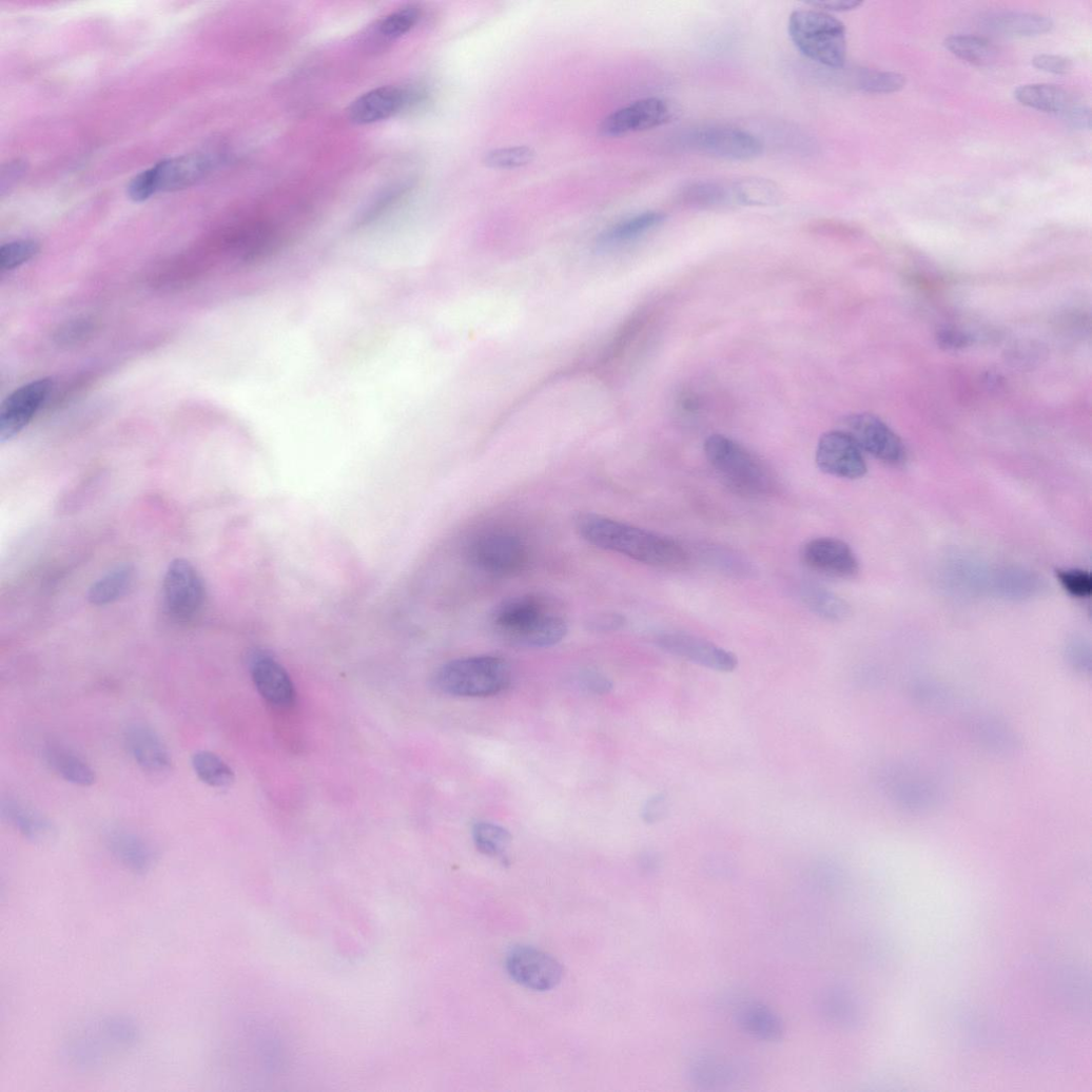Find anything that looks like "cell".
Here are the masks:
<instances>
[{
    "mask_svg": "<svg viewBox=\"0 0 1092 1092\" xmlns=\"http://www.w3.org/2000/svg\"><path fill=\"white\" fill-rule=\"evenodd\" d=\"M576 523L580 535L596 548L660 569L681 570L689 564L684 546L669 537L596 513L580 514Z\"/></svg>",
    "mask_w": 1092,
    "mask_h": 1092,
    "instance_id": "6da1fadb",
    "label": "cell"
},
{
    "mask_svg": "<svg viewBox=\"0 0 1092 1092\" xmlns=\"http://www.w3.org/2000/svg\"><path fill=\"white\" fill-rule=\"evenodd\" d=\"M491 624L504 642L524 648H549L560 644L568 632L566 617L552 598L528 593L499 604Z\"/></svg>",
    "mask_w": 1092,
    "mask_h": 1092,
    "instance_id": "7a4b0ae2",
    "label": "cell"
},
{
    "mask_svg": "<svg viewBox=\"0 0 1092 1092\" xmlns=\"http://www.w3.org/2000/svg\"><path fill=\"white\" fill-rule=\"evenodd\" d=\"M139 1040L136 1023L124 1016H108L79 1027L63 1047L69 1065L96 1071L134 1049Z\"/></svg>",
    "mask_w": 1092,
    "mask_h": 1092,
    "instance_id": "3957f363",
    "label": "cell"
},
{
    "mask_svg": "<svg viewBox=\"0 0 1092 1092\" xmlns=\"http://www.w3.org/2000/svg\"><path fill=\"white\" fill-rule=\"evenodd\" d=\"M708 464L722 483L747 498L774 493L776 480L769 468L746 447L722 434H711L704 443Z\"/></svg>",
    "mask_w": 1092,
    "mask_h": 1092,
    "instance_id": "277c9868",
    "label": "cell"
},
{
    "mask_svg": "<svg viewBox=\"0 0 1092 1092\" xmlns=\"http://www.w3.org/2000/svg\"><path fill=\"white\" fill-rule=\"evenodd\" d=\"M788 34L808 59L828 67H843L847 55L843 22L821 11H797L788 20Z\"/></svg>",
    "mask_w": 1092,
    "mask_h": 1092,
    "instance_id": "5b68a950",
    "label": "cell"
},
{
    "mask_svg": "<svg viewBox=\"0 0 1092 1092\" xmlns=\"http://www.w3.org/2000/svg\"><path fill=\"white\" fill-rule=\"evenodd\" d=\"M508 663L498 657L482 656L451 661L434 676L435 687L450 696L482 698L501 694L511 683Z\"/></svg>",
    "mask_w": 1092,
    "mask_h": 1092,
    "instance_id": "8992f818",
    "label": "cell"
},
{
    "mask_svg": "<svg viewBox=\"0 0 1092 1092\" xmlns=\"http://www.w3.org/2000/svg\"><path fill=\"white\" fill-rule=\"evenodd\" d=\"M216 163L215 157L200 153L163 159L130 181L128 196L143 202L159 193L189 189L207 177Z\"/></svg>",
    "mask_w": 1092,
    "mask_h": 1092,
    "instance_id": "52a82bcc",
    "label": "cell"
},
{
    "mask_svg": "<svg viewBox=\"0 0 1092 1092\" xmlns=\"http://www.w3.org/2000/svg\"><path fill=\"white\" fill-rule=\"evenodd\" d=\"M883 783L892 802L909 813L931 812L947 798L941 781L921 763L893 765L884 773Z\"/></svg>",
    "mask_w": 1092,
    "mask_h": 1092,
    "instance_id": "ba28073f",
    "label": "cell"
},
{
    "mask_svg": "<svg viewBox=\"0 0 1092 1092\" xmlns=\"http://www.w3.org/2000/svg\"><path fill=\"white\" fill-rule=\"evenodd\" d=\"M469 558L477 570L498 578L516 576L528 564L526 544L507 531H490L475 538Z\"/></svg>",
    "mask_w": 1092,
    "mask_h": 1092,
    "instance_id": "9c48e42d",
    "label": "cell"
},
{
    "mask_svg": "<svg viewBox=\"0 0 1092 1092\" xmlns=\"http://www.w3.org/2000/svg\"><path fill=\"white\" fill-rule=\"evenodd\" d=\"M427 98L426 90L417 86L384 85L354 100L348 116L357 125L375 124L422 104Z\"/></svg>",
    "mask_w": 1092,
    "mask_h": 1092,
    "instance_id": "30bf717a",
    "label": "cell"
},
{
    "mask_svg": "<svg viewBox=\"0 0 1092 1092\" xmlns=\"http://www.w3.org/2000/svg\"><path fill=\"white\" fill-rule=\"evenodd\" d=\"M846 431L861 450L872 454L876 460L898 467L906 460L905 447L901 438L878 416L859 413L845 420Z\"/></svg>",
    "mask_w": 1092,
    "mask_h": 1092,
    "instance_id": "8fae6325",
    "label": "cell"
},
{
    "mask_svg": "<svg viewBox=\"0 0 1092 1092\" xmlns=\"http://www.w3.org/2000/svg\"><path fill=\"white\" fill-rule=\"evenodd\" d=\"M816 465L822 472L844 480H859L867 473L861 448L844 430L824 433L819 438Z\"/></svg>",
    "mask_w": 1092,
    "mask_h": 1092,
    "instance_id": "7c38bea8",
    "label": "cell"
},
{
    "mask_svg": "<svg viewBox=\"0 0 1092 1092\" xmlns=\"http://www.w3.org/2000/svg\"><path fill=\"white\" fill-rule=\"evenodd\" d=\"M687 142L699 152L727 160H752L763 152V144L757 137L735 128L699 129L687 137Z\"/></svg>",
    "mask_w": 1092,
    "mask_h": 1092,
    "instance_id": "4fadbf2b",
    "label": "cell"
},
{
    "mask_svg": "<svg viewBox=\"0 0 1092 1092\" xmlns=\"http://www.w3.org/2000/svg\"><path fill=\"white\" fill-rule=\"evenodd\" d=\"M163 598L168 611L179 620L190 619L201 608L204 588L190 562L175 560L169 565L163 581Z\"/></svg>",
    "mask_w": 1092,
    "mask_h": 1092,
    "instance_id": "5bb4252c",
    "label": "cell"
},
{
    "mask_svg": "<svg viewBox=\"0 0 1092 1092\" xmlns=\"http://www.w3.org/2000/svg\"><path fill=\"white\" fill-rule=\"evenodd\" d=\"M506 968L515 982L533 991L555 988L564 975V969L557 958L531 947L512 949Z\"/></svg>",
    "mask_w": 1092,
    "mask_h": 1092,
    "instance_id": "9a60e30c",
    "label": "cell"
},
{
    "mask_svg": "<svg viewBox=\"0 0 1092 1092\" xmlns=\"http://www.w3.org/2000/svg\"><path fill=\"white\" fill-rule=\"evenodd\" d=\"M803 564L814 572L839 580H851L859 573V561L851 546L837 538L812 539L801 550Z\"/></svg>",
    "mask_w": 1092,
    "mask_h": 1092,
    "instance_id": "2e32d148",
    "label": "cell"
},
{
    "mask_svg": "<svg viewBox=\"0 0 1092 1092\" xmlns=\"http://www.w3.org/2000/svg\"><path fill=\"white\" fill-rule=\"evenodd\" d=\"M53 386L51 378L39 379L22 386L6 398L0 408V442L13 440L32 422Z\"/></svg>",
    "mask_w": 1092,
    "mask_h": 1092,
    "instance_id": "e0dca14e",
    "label": "cell"
},
{
    "mask_svg": "<svg viewBox=\"0 0 1092 1092\" xmlns=\"http://www.w3.org/2000/svg\"><path fill=\"white\" fill-rule=\"evenodd\" d=\"M657 643L668 654L710 670L733 672L739 665L733 652L690 633L664 632L658 637Z\"/></svg>",
    "mask_w": 1092,
    "mask_h": 1092,
    "instance_id": "ac0fdd59",
    "label": "cell"
},
{
    "mask_svg": "<svg viewBox=\"0 0 1092 1092\" xmlns=\"http://www.w3.org/2000/svg\"><path fill=\"white\" fill-rule=\"evenodd\" d=\"M667 103L658 98L633 102L607 116L600 126L603 136L615 138L664 125L670 119Z\"/></svg>",
    "mask_w": 1092,
    "mask_h": 1092,
    "instance_id": "d6986e66",
    "label": "cell"
},
{
    "mask_svg": "<svg viewBox=\"0 0 1092 1092\" xmlns=\"http://www.w3.org/2000/svg\"><path fill=\"white\" fill-rule=\"evenodd\" d=\"M124 741L131 757L142 772L160 777L171 771L170 752L160 736L148 723H131L126 727Z\"/></svg>",
    "mask_w": 1092,
    "mask_h": 1092,
    "instance_id": "ffe728a7",
    "label": "cell"
},
{
    "mask_svg": "<svg viewBox=\"0 0 1092 1092\" xmlns=\"http://www.w3.org/2000/svg\"><path fill=\"white\" fill-rule=\"evenodd\" d=\"M250 671L257 691L269 704L279 708L294 705V683L285 667L275 659L256 655L252 658Z\"/></svg>",
    "mask_w": 1092,
    "mask_h": 1092,
    "instance_id": "44dd1931",
    "label": "cell"
},
{
    "mask_svg": "<svg viewBox=\"0 0 1092 1092\" xmlns=\"http://www.w3.org/2000/svg\"><path fill=\"white\" fill-rule=\"evenodd\" d=\"M970 734L978 747L993 756H1014L1022 747L1021 738L1014 727L996 715L981 714L974 717Z\"/></svg>",
    "mask_w": 1092,
    "mask_h": 1092,
    "instance_id": "7402d4cb",
    "label": "cell"
},
{
    "mask_svg": "<svg viewBox=\"0 0 1092 1092\" xmlns=\"http://www.w3.org/2000/svg\"><path fill=\"white\" fill-rule=\"evenodd\" d=\"M108 847L120 864L135 875H147L157 862V852L142 836L123 828L112 831Z\"/></svg>",
    "mask_w": 1092,
    "mask_h": 1092,
    "instance_id": "603a6c76",
    "label": "cell"
},
{
    "mask_svg": "<svg viewBox=\"0 0 1092 1092\" xmlns=\"http://www.w3.org/2000/svg\"><path fill=\"white\" fill-rule=\"evenodd\" d=\"M0 810L5 821L33 843H45L52 840L56 833L55 826L46 816L16 797L3 798Z\"/></svg>",
    "mask_w": 1092,
    "mask_h": 1092,
    "instance_id": "cb8c5ba5",
    "label": "cell"
},
{
    "mask_svg": "<svg viewBox=\"0 0 1092 1092\" xmlns=\"http://www.w3.org/2000/svg\"><path fill=\"white\" fill-rule=\"evenodd\" d=\"M691 1084L703 1089H717L739 1084L745 1076L744 1066L729 1058L706 1055L696 1058L688 1067Z\"/></svg>",
    "mask_w": 1092,
    "mask_h": 1092,
    "instance_id": "d4e9b609",
    "label": "cell"
},
{
    "mask_svg": "<svg viewBox=\"0 0 1092 1092\" xmlns=\"http://www.w3.org/2000/svg\"><path fill=\"white\" fill-rule=\"evenodd\" d=\"M1015 98L1023 106L1064 118L1077 103L1065 89L1046 83L1021 85L1015 91Z\"/></svg>",
    "mask_w": 1092,
    "mask_h": 1092,
    "instance_id": "484cf974",
    "label": "cell"
},
{
    "mask_svg": "<svg viewBox=\"0 0 1092 1092\" xmlns=\"http://www.w3.org/2000/svg\"><path fill=\"white\" fill-rule=\"evenodd\" d=\"M44 759L52 771L69 783L86 787L97 782L95 769L73 750L60 744H48L44 749Z\"/></svg>",
    "mask_w": 1092,
    "mask_h": 1092,
    "instance_id": "4316f807",
    "label": "cell"
},
{
    "mask_svg": "<svg viewBox=\"0 0 1092 1092\" xmlns=\"http://www.w3.org/2000/svg\"><path fill=\"white\" fill-rule=\"evenodd\" d=\"M983 24L993 32L1019 37L1044 35L1053 27V22L1048 17L1017 12L988 14L983 18Z\"/></svg>",
    "mask_w": 1092,
    "mask_h": 1092,
    "instance_id": "83f0119b",
    "label": "cell"
},
{
    "mask_svg": "<svg viewBox=\"0 0 1092 1092\" xmlns=\"http://www.w3.org/2000/svg\"><path fill=\"white\" fill-rule=\"evenodd\" d=\"M803 604L816 616L832 622L846 620L852 615L851 605L830 589L814 583H804L799 589Z\"/></svg>",
    "mask_w": 1092,
    "mask_h": 1092,
    "instance_id": "f1b7e54d",
    "label": "cell"
},
{
    "mask_svg": "<svg viewBox=\"0 0 1092 1092\" xmlns=\"http://www.w3.org/2000/svg\"><path fill=\"white\" fill-rule=\"evenodd\" d=\"M737 1021L744 1032L764 1041H778L784 1034L781 1018L762 1005H747L737 1014Z\"/></svg>",
    "mask_w": 1092,
    "mask_h": 1092,
    "instance_id": "f546056e",
    "label": "cell"
},
{
    "mask_svg": "<svg viewBox=\"0 0 1092 1092\" xmlns=\"http://www.w3.org/2000/svg\"><path fill=\"white\" fill-rule=\"evenodd\" d=\"M666 215L661 212H645L613 225L599 237V245L603 247L619 246L642 237L651 230L661 226Z\"/></svg>",
    "mask_w": 1092,
    "mask_h": 1092,
    "instance_id": "4dcf8cb0",
    "label": "cell"
},
{
    "mask_svg": "<svg viewBox=\"0 0 1092 1092\" xmlns=\"http://www.w3.org/2000/svg\"><path fill=\"white\" fill-rule=\"evenodd\" d=\"M908 694L913 703L929 713H945L954 705V694L944 683L917 680L909 684Z\"/></svg>",
    "mask_w": 1092,
    "mask_h": 1092,
    "instance_id": "1f68e13d",
    "label": "cell"
},
{
    "mask_svg": "<svg viewBox=\"0 0 1092 1092\" xmlns=\"http://www.w3.org/2000/svg\"><path fill=\"white\" fill-rule=\"evenodd\" d=\"M735 201L750 207H769L779 203L782 194L773 180L766 178H744L734 186Z\"/></svg>",
    "mask_w": 1092,
    "mask_h": 1092,
    "instance_id": "d6a6232c",
    "label": "cell"
},
{
    "mask_svg": "<svg viewBox=\"0 0 1092 1092\" xmlns=\"http://www.w3.org/2000/svg\"><path fill=\"white\" fill-rule=\"evenodd\" d=\"M134 582V570L121 566L109 572L89 590V601L95 605H106L123 597Z\"/></svg>",
    "mask_w": 1092,
    "mask_h": 1092,
    "instance_id": "836d02e7",
    "label": "cell"
},
{
    "mask_svg": "<svg viewBox=\"0 0 1092 1092\" xmlns=\"http://www.w3.org/2000/svg\"><path fill=\"white\" fill-rule=\"evenodd\" d=\"M192 766L197 777L211 787L225 788L235 781L230 765L212 752H197L192 758Z\"/></svg>",
    "mask_w": 1092,
    "mask_h": 1092,
    "instance_id": "e575fe53",
    "label": "cell"
},
{
    "mask_svg": "<svg viewBox=\"0 0 1092 1092\" xmlns=\"http://www.w3.org/2000/svg\"><path fill=\"white\" fill-rule=\"evenodd\" d=\"M944 46L958 58L975 65L992 64L997 56L996 47L987 39L975 36H953Z\"/></svg>",
    "mask_w": 1092,
    "mask_h": 1092,
    "instance_id": "d590c367",
    "label": "cell"
},
{
    "mask_svg": "<svg viewBox=\"0 0 1092 1092\" xmlns=\"http://www.w3.org/2000/svg\"><path fill=\"white\" fill-rule=\"evenodd\" d=\"M679 201L688 207L714 208L735 200L733 189L727 190L715 181H694L681 190Z\"/></svg>",
    "mask_w": 1092,
    "mask_h": 1092,
    "instance_id": "8d00e7d4",
    "label": "cell"
},
{
    "mask_svg": "<svg viewBox=\"0 0 1092 1092\" xmlns=\"http://www.w3.org/2000/svg\"><path fill=\"white\" fill-rule=\"evenodd\" d=\"M476 849L484 855L504 858L511 843V836L505 828L491 823H477L473 827Z\"/></svg>",
    "mask_w": 1092,
    "mask_h": 1092,
    "instance_id": "74e56055",
    "label": "cell"
},
{
    "mask_svg": "<svg viewBox=\"0 0 1092 1092\" xmlns=\"http://www.w3.org/2000/svg\"><path fill=\"white\" fill-rule=\"evenodd\" d=\"M420 20V9L408 6L382 19L376 26V34L386 42L395 41L409 34Z\"/></svg>",
    "mask_w": 1092,
    "mask_h": 1092,
    "instance_id": "f35d334b",
    "label": "cell"
},
{
    "mask_svg": "<svg viewBox=\"0 0 1092 1092\" xmlns=\"http://www.w3.org/2000/svg\"><path fill=\"white\" fill-rule=\"evenodd\" d=\"M534 157L535 152L529 147H509L487 152L483 162L490 169L512 170L531 163Z\"/></svg>",
    "mask_w": 1092,
    "mask_h": 1092,
    "instance_id": "ab89813d",
    "label": "cell"
},
{
    "mask_svg": "<svg viewBox=\"0 0 1092 1092\" xmlns=\"http://www.w3.org/2000/svg\"><path fill=\"white\" fill-rule=\"evenodd\" d=\"M905 83L903 75L895 72L861 71L857 76V85L867 94H892Z\"/></svg>",
    "mask_w": 1092,
    "mask_h": 1092,
    "instance_id": "60d3db41",
    "label": "cell"
},
{
    "mask_svg": "<svg viewBox=\"0 0 1092 1092\" xmlns=\"http://www.w3.org/2000/svg\"><path fill=\"white\" fill-rule=\"evenodd\" d=\"M850 998L841 988L826 990L821 998V1010L824 1017L839 1026L849 1025L853 1015V1003Z\"/></svg>",
    "mask_w": 1092,
    "mask_h": 1092,
    "instance_id": "b9f144b4",
    "label": "cell"
},
{
    "mask_svg": "<svg viewBox=\"0 0 1092 1092\" xmlns=\"http://www.w3.org/2000/svg\"><path fill=\"white\" fill-rule=\"evenodd\" d=\"M40 250L35 240H17L0 248V269L14 270L34 258Z\"/></svg>",
    "mask_w": 1092,
    "mask_h": 1092,
    "instance_id": "7bdbcfd3",
    "label": "cell"
},
{
    "mask_svg": "<svg viewBox=\"0 0 1092 1092\" xmlns=\"http://www.w3.org/2000/svg\"><path fill=\"white\" fill-rule=\"evenodd\" d=\"M1056 578L1061 587L1073 598L1089 599L1092 593V578L1085 570H1057Z\"/></svg>",
    "mask_w": 1092,
    "mask_h": 1092,
    "instance_id": "ee69618b",
    "label": "cell"
},
{
    "mask_svg": "<svg viewBox=\"0 0 1092 1092\" xmlns=\"http://www.w3.org/2000/svg\"><path fill=\"white\" fill-rule=\"evenodd\" d=\"M407 186L397 184L384 191L358 219L359 226H366L378 219L391 207H393L407 191Z\"/></svg>",
    "mask_w": 1092,
    "mask_h": 1092,
    "instance_id": "f6af8a7d",
    "label": "cell"
},
{
    "mask_svg": "<svg viewBox=\"0 0 1092 1092\" xmlns=\"http://www.w3.org/2000/svg\"><path fill=\"white\" fill-rule=\"evenodd\" d=\"M1066 660L1072 670L1088 676L1091 672L1090 645L1081 639L1070 642L1066 648Z\"/></svg>",
    "mask_w": 1092,
    "mask_h": 1092,
    "instance_id": "bcb514c9",
    "label": "cell"
},
{
    "mask_svg": "<svg viewBox=\"0 0 1092 1092\" xmlns=\"http://www.w3.org/2000/svg\"><path fill=\"white\" fill-rule=\"evenodd\" d=\"M1033 65L1040 71L1056 75H1064L1072 70L1071 60L1057 55H1038L1034 57Z\"/></svg>",
    "mask_w": 1092,
    "mask_h": 1092,
    "instance_id": "7dc6e473",
    "label": "cell"
},
{
    "mask_svg": "<svg viewBox=\"0 0 1092 1092\" xmlns=\"http://www.w3.org/2000/svg\"><path fill=\"white\" fill-rule=\"evenodd\" d=\"M709 561L721 570H725L732 573H746L749 572V567L746 562L735 558L730 553H723L720 551L708 553Z\"/></svg>",
    "mask_w": 1092,
    "mask_h": 1092,
    "instance_id": "c3c4849f",
    "label": "cell"
},
{
    "mask_svg": "<svg viewBox=\"0 0 1092 1092\" xmlns=\"http://www.w3.org/2000/svg\"><path fill=\"white\" fill-rule=\"evenodd\" d=\"M938 344L948 350H957L970 345V336L955 329H942L939 331Z\"/></svg>",
    "mask_w": 1092,
    "mask_h": 1092,
    "instance_id": "681fc988",
    "label": "cell"
},
{
    "mask_svg": "<svg viewBox=\"0 0 1092 1092\" xmlns=\"http://www.w3.org/2000/svg\"><path fill=\"white\" fill-rule=\"evenodd\" d=\"M808 5L824 13H845L857 9L862 5V2H859V0H816V2H812Z\"/></svg>",
    "mask_w": 1092,
    "mask_h": 1092,
    "instance_id": "f907efd6",
    "label": "cell"
},
{
    "mask_svg": "<svg viewBox=\"0 0 1092 1092\" xmlns=\"http://www.w3.org/2000/svg\"><path fill=\"white\" fill-rule=\"evenodd\" d=\"M581 682L584 688L599 695L607 694L612 686L607 678L596 671L584 672Z\"/></svg>",
    "mask_w": 1092,
    "mask_h": 1092,
    "instance_id": "816d5d0a",
    "label": "cell"
},
{
    "mask_svg": "<svg viewBox=\"0 0 1092 1092\" xmlns=\"http://www.w3.org/2000/svg\"><path fill=\"white\" fill-rule=\"evenodd\" d=\"M1065 119L1074 128L1080 130H1089L1091 116L1089 108L1076 103L1070 112L1067 114Z\"/></svg>",
    "mask_w": 1092,
    "mask_h": 1092,
    "instance_id": "f5cc1de1",
    "label": "cell"
},
{
    "mask_svg": "<svg viewBox=\"0 0 1092 1092\" xmlns=\"http://www.w3.org/2000/svg\"><path fill=\"white\" fill-rule=\"evenodd\" d=\"M666 811V799L660 795L652 798L645 806L644 817L646 822L656 823L660 821Z\"/></svg>",
    "mask_w": 1092,
    "mask_h": 1092,
    "instance_id": "db71d44e",
    "label": "cell"
},
{
    "mask_svg": "<svg viewBox=\"0 0 1092 1092\" xmlns=\"http://www.w3.org/2000/svg\"><path fill=\"white\" fill-rule=\"evenodd\" d=\"M623 623L622 617L618 615H602L594 618L591 625L598 630H612L619 628Z\"/></svg>",
    "mask_w": 1092,
    "mask_h": 1092,
    "instance_id": "11a10c76",
    "label": "cell"
},
{
    "mask_svg": "<svg viewBox=\"0 0 1092 1092\" xmlns=\"http://www.w3.org/2000/svg\"><path fill=\"white\" fill-rule=\"evenodd\" d=\"M87 330H89L87 324H81V323L73 324V325H71L67 328L62 330V333L60 334V337H61V339H64V340L75 339L76 337L77 338H81L85 334V332Z\"/></svg>",
    "mask_w": 1092,
    "mask_h": 1092,
    "instance_id": "9f6ffc18",
    "label": "cell"
}]
</instances>
